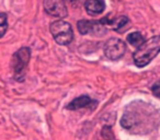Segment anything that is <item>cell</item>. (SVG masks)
Masks as SVG:
<instances>
[{
    "instance_id": "obj_1",
    "label": "cell",
    "mask_w": 160,
    "mask_h": 140,
    "mask_svg": "<svg viewBox=\"0 0 160 140\" xmlns=\"http://www.w3.org/2000/svg\"><path fill=\"white\" fill-rule=\"evenodd\" d=\"M160 53V36H153L145 41L139 47H137L133 55L134 62L137 67H146L158 54Z\"/></svg>"
},
{
    "instance_id": "obj_2",
    "label": "cell",
    "mask_w": 160,
    "mask_h": 140,
    "mask_svg": "<svg viewBox=\"0 0 160 140\" xmlns=\"http://www.w3.org/2000/svg\"><path fill=\"white\" fill-rule=\"evenodd\" d=\"M52 35L59 45H68L73 38V31L68 22L62 20L54 21L49 27Z\"/></svg>"
},
{
    "instance_id": "obj_3",
    "label": "cell",
    "mask_w": 160,
    "mask_h": 140,
    "mask_svg": "<svg viewBox=\"0 0 160 140\" xmlns=\"http://www.w3.org/2000/svg\"><path fill=\"white\" fill-rule=\"evenodd\" d=\"M30 57H31V51L28 47L20 48L12 57V69H13L14 77L18 80H22L24 76V70L29 64Z\"/></svg>"
},
{
    "instance_id": "obj_4",
    "label": "cell",
    "mask_w": 160,
    "mask_h": 140,
    "mask_svg": "<svg viewBox=\"0 0 160 140\" xmlns=\"http://www.w3.org/2000/svg\"><path fill=\"white\" fill-rule=\"evenodd\" d=\"M126 51V45L120 38H110L104 45V55L111 60H118Z\"/></svg>"
},
{
    "instance_id": "obj_5",
    "label": "cell",
    "mask_w": 160,
    "mask_h": 140,
    "mask_svg": "<svg viewBox=\"0 0 160 140\" xmlns=\"http://www.w3.org/2000/svg\"><path fill=\"white\" fill-rule=\"evenodd\" d=\"M78 31L82 35L92 34L94 36H101L105 33V25L103 24L102 20L93 21V20H80L77 23Z\"/></svg>"
},
{
    "instance_id": "obj_6",
    "label": "cell",
    "mask_w": 160,
    "mask_h": 140,
    "mask_svg": "<svg viewBox=\"0 0 160 140\" xmlns=\"http://www.w3.org/2000/svg\"><path fill=\"white\" fill-rule=\"evenodd\" d=\"M44 10L46 13L56 18H66L67 17V7L64 0H44L43 2Z\"/></svg>"
},
{
    "instance_id": "obj_7",
    "label": "cell",
    "mask_w": 160,
    "mask_h": 140,
    "mask_svg": "<svg viewBox=\"0 0 160 140\" xmlns=\"http://www.w3.org/2000/svg\"><path fill=\"white\" fill-rule=\"evenodd\" d=\"M85 8L88 14L96 17L104 11L105 5L103 0H87L85 3Z\"/></svg>"
},
{
    "instance_id": "obj_8",
    "label": "cell",
    "mask_w": 160,
    "mask_h": 140,
    "mask_svg": "<svg viewBox=\"0 0 160 140\" xmlns=\"http://www.w3.org/2000/svg\"><path fill=\"white\" fill-rule=\"evenodd\" d=\"M94 104V102L87 95H81L79 98L75 99L73 101H71L68 104L67 109H85L90 105Z\"/></svg>"
},
{
    "instance_id": "obj_9",
    "label": "cell",
    "mask_w": 160,
    "mask_h": 140,
    "mask_svg": "<svg viewBox=\"0 0 160 140\" xmlns=\"http://www.w3.org/2000/svg\"><path fill=\"white\" fill-rule=\"evenodd\" d=\"M102 22L105 27H111L114 30H118L121 27H123L127 22H128V19L127 17H118V18H114V19H109V18H104L102 19Z\"/></svg>"
},
{
    "instance_id": "obj_10",
    "label": "cell",
    "mask_w": 160,
    "mask_h": 140,
    "mask_svg": "<svg viewBox=\"0 0 160 140\" xmlns=\"http://www.w3.org/2000/svg\"><path fill=\"white\" fill-rule=\"evenodd\" d=\"M127 42L133 45V46L139 47L145 42V40H144V36L139 32H134V33H131L127 36Z\"/></svg>"
},
{
    "instance_id": "obj_11",
    "label": "cell",
    "mask_w": 160,
    "mask_h": 140,
    "mask_svg": "<svg viewBox=\"0 0 160 140\" xmlns=\"http://www.w3.org/2000/svg\"><path fill=\"white\" fill-rule=\"evenodd\" d=\"M8 30V18L6 13H0V37H2Z\"/></svg>"
},
{
    "instance_id": "obj_12",
    "label": "cell",
    "mask_w": 160,
    "mask_h": 140,
    "mask_svg": "<svg viewBox=\"0 0 160 140\" xmlns=\"http://www.w3.org/2000/svg\"><path fill=\"white\" fill-rule=\"evenodd\" d=\"M152 92L158 96V98H160V82L156 83V84L153 85V87H152Z\"/></svg>"
}]
</instances>
